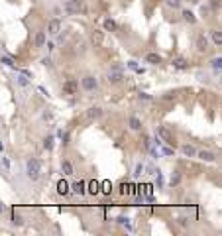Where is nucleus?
<instances>
[{"instance_id":"obj_1","label":"nucleus","mask_w":222,"mask_h":236,"mask_svg":"<svg viewBox=\"0 0 222 236\" xmlns=\"http://www.w3.org/2000/svg\"><path fill=\"white\" fill-rule=\"evenodd\" d=\"M26 175H28L30 181H40V175H41V162L36 158H30L26 162Z\"/></svg>"},{"instance_id":"obj_2","label":"nucleus","mask_w":222,"mask_h":236,"mask_svg":"<svg viewBox=\"0 0 222 236\" xmlns=\"http://www.w3.org/2000/svg\"><path fill=\"white\" fill-rule=\"evenodd\" d=\"M63 8L69 14H86L89 12V6H86L85 0H67Z\"/></svg>"},{"instance_id":"obj_3","label":"nucleus","mask_w":222,"mask_h":236,"mask_svg":"<svg viewBox=\"0 0 222 236\" xmlns=\"http://www.w3.org/2000/svg\"><path fill=\"white\" fill-rule=\"evenodd\" d=\"M81 89L85 91V93H94L96 87H98V83H96V79L93 77V75H85L83 79H81Z\"/></svg>"},{"instance_id":"obj_4","label":"nucleus","mask_w":222,"mask_h":236,"mask_svg":"<svg viewBox=\"0 0 222 236\" xmlns=\"http://www.w3.org/2000/svg\"><path fill=\"white\" fill-rule=\"evenodd\" d=\"M157 134H159V138H161L163 142H167V146H171V148H175V146H177V142H175V136H173V132L169 130V128H165V126H159Z\"/></svg>"},{"instance_id":"obj_5","label":"nucleus","mask_w":222,"mask_h":236,"mask_svg":"<svg viewBox=\"0 0 222 236\" xmlns=\"http://www.w3.org/2000/svg\"><path fill=\"white\" fill-rule=\"evenodd\" d=\"M195 45H197L199 53H207L208 47H210V41H208V37L201 32V34H197V37H195Z\"/></svg>"},{"instance_id":"obj_6","label":"nucleus","mask_w":222,"mask_h":236,"mask_svg":"<svg viewBox=\"0 0 222 236\" xmlns=\"http://www.w3.org/2000/svg\"><path fill=\"white\" fill-rule=\"evenodd\" d=\"M77 91H79V83H77V79L69 77L67 81L63 83V95H75Z\"/></svg>"},{"instance_id":"obj_7","label":"nucleus","mask_w":222,"mask_h":236,"mask_svg":"<svg viewBox=\"0 0 222 236\" xmlns=\"http://www.w3.org/2000/svg\"><path fill=\"white\" fill-rule=\"evenodd\" d=\"M102 116V108H100V106H93V108H89V110H86V114H85V118H86V120H96V118H100Z\"/></svg>"},{"instance_id":"obj_8","label":"nucleus","mask_w":222,"mask_h":236,"mask_svg":"<svg viewBox=\"0 0 222 236\" xmlns=\"http://www.w3.org/2000/svg\"><path fill=\"white\" fill-rule=\"evenodd\" d=\"M124 79V71H118V69H110V73H108V83H120Z\"/></svg>"},{"instance_id":"obj_9","label":"nucleus","mask_w":222,"mask_h":236,"mask_svg":"<svg viewBox=\"0 0 222 236\" xmlns=\"http://www.w3.org/2000/svg\"><path fill=\"white\" fill-rule=\"evenodd\" d=\"M59 30H61V20H59V18H53V20H49V24H47V34L55 36Z\"/></svg>"},{"instance_id":"obj_10","label":"nucleus","mask_w":222,"mask_h":236,"mask_svg":"<svg viewBox=\"0 0 222 236\" xmlns=\"http://www.w3.org/2000/svg\"><path fill=\"white\" fill-rule=\"evenodd\" d=\"M181 154L187 155V158H197V148L191 146V144H183V146H181Z\"/></svg>"},{"instance_id":"obj_11","label":"nucleus","mask_w":222,"mask_h":236,"mask_svg":"<svg viewBox=\"0 0 222 236\" xmlns=\"http://www.w3.org/2000/svg\"><path fill=\"white\" fill-rule=\"evenodd\" d=\"M102 28H104V32H118V22H114L112 18H104Z\"/></svg>"},{"instance_id":"obj_12","label":"nucleus","mask_w":222,"mask_h":236,"mask_svg":"<svg viewBox=\"0 0 222 236\" xmlns=\"http://www.w3.org/2000/svg\"><path fill=\"white\" fill-rule=\"evenodd\" d=\"M128 126H130V130L140 132V130H142V120H140L138 116H132V118L128 120Z\"/></svg>"},{"instance_id":"obj_13","label":"nucleus","mask_w":222,"mask_h":236,"mask_svg":"<svg viewBox=\"0 0 222 236\" xmlns=\"http://www.w3.org/2000/svg\"><path fill=\"white\" fill-rule=\"evenodd\" d=\"M102 41H104V30H93V44L102 45Z\"/></svg>"},{"instance_id":"obj_14","label":"nucleus","mask_w":222,"mask_h":236,"mask_svg":"<svg viewBox=\"0 0 222 236\" xmlns=\"http://www.w3.org/2000/svg\"><path fill=\"white\" fill-rule=\"evenodd\" d=\"M145 61L151 63V65H161L163 59H161V55H157V53H148V55H145Z\"/></svg>"},{"instance_id":"obj_15","label":"nucleus","mask_w":222,"mask_h":236,"mask_svg":"<svg viewBox=\"0 0 222 236\" xmlns=\"http://www.w3.org/2000/svg\"><path fill=\"white\" fill-rule=\"evenodd\" d=\"M61 171H63V175L71 177L73 175V163L69 162V159H63V162H61Z\"/></svg>"},{"instance_id":"obj_16","label":"nucleus","mask_w":222,"mask_h":236,"mask_svg":"<svg viewBox=\"0 0 222 236\" xmlns=\"http://www.w3.org/2000/svg\"><path fill=\"white\" fill-rule=\"evenodd\" d=\"M197 155L203 159V162H216V155L212 152H207V150H203V152H197Z\"/></svg>"},{"instance_id":"obj_17","label":"nucleus","mask_w":222,"mask_h":236,"mask_svg":"<svg viewBox=\"0 0 222 236\" xmlns=\"http://www.w3.org/2000/svg\"><path fill=\"white\" fill-rule=\"evenodd\" d=\"M34 45L36 47L45 45V32H37V34L34 36Z\"/></svg>"},{"instance_id":"obj_18","label":"nucleus","mask_w":222,"mask_h":236,"mask_svg":"<svg viewBox=\"0 0 222 236\" xmlns=\"http://www.w3.org/2000/svg\"><path fill=\"white\" fill-rule=\"evenodd\" d=\"M55 36H57V44L61 45V44H65V41L69 40V36H71V30H65V32H61V30H59Z\"/></svg>"},{"instance_id":"obj_19","label":"nucleus","mask_w":222,"mask_h":236,"mask_svg":"<svg viewBox=\"0 0 222 236\" xmlns=\"http://www.w3.org/2000/svg\"><path fill=\"white\" fill-rule=\"evenodd\" d=\"M210 40H212L214 45H222V34H220V30H212V32H210Z\"/></svg>"},{"instance_id":"obj_20","label":"nucleus","mask_w":222,"mask_h":236,"mask_svg":"<svg viewBox=\"0 0 222 236\" xmlns=\"http://www.w3.org/2000/svg\"><path fill=\"white\" fill-rule=\"evenodd\" d=\"M183 20L189 22V24H195V22H197V16H195L191 10H183Z\"/></svg>"},{"instance_id":"obj_21","label":"nucleus","mask_w":222,"mask_h":236,"mask_svg":"<svg viewBox=\"0 0 222 236\" xmlns=\"http://www.w3.org/2000/svg\"><path fill=\"white\" fill-rule=\"evenodd\" d=\"M179 183H181V173H179V171H173V175H171V181H169V185H171V187H177Z\"/></svg>"},{"instance_id":"obj_22","label":"nucleus","mask_w":222,"mask_h":236,"mask_svg":"<svg viewBox=\"0 0 222 236\" xmlns=\"http://www.w3.org/2000/svg\"><path fill=\"white\" fill-rule=\"evenodd\" d=\"M67 191H69L67 181H59V185H57V193H59V195H67Z\"/></svg>"},{"instance_id":"obj_23","label":"nucleus","mask_w":222,"mask_h":236,"mask_svg":"<svg viewBox=\"0 0 222 236\" xmlns=\"http://www.w3.org/2000/svg\"><path fill=\"white\" fill-rule=\"evenodd\" d=\"M181 2H183V0H165V4L169 8H173V10H179L181 8Z\"/></svg>"},{"instance_id":"obj_24","label":"nucleus","mask_w":222,"mask_h":236,"mask_svg":"<svg viewBox=\"0 0 222 236\" xmlns=\"http://www.w3.org/2000/svg\"><path fill=\"white\" fill-rule=\"evenodd\" d=\"M173 65H175L177 69H185V67H187V61H185V57H177L175 61H173Z\"/></svg>"},{"instance_id":"obj_25","label":"nucleus","mask_w":222,"mask_h":236,"mask_svg":"<svg viewBox=\"0 0 222 236\" xmlns=\"http://www.w3.org/2000/svg\"><path fill=\"white\" fill-rule=\"evenodd\" d=\"M0 167H2L4 171H8V169H10V159H8V158H2V155H0Z\"/></svg>"},{"instance_id":"obj_26","label":"nucleus","mask_w":222,"mask_h":236,"mask_svg":"<svg viewBox=\"0 0 222 236\" xmlns=\"http://www.w3.org/2000/svg\"><path fill=\"white\" fill-rule=\"evenodd\" d=\"M73 189H75V193H79V195H85V183L83 181H81V183H75Z\"/></svg>"},{"instance_id":"obj_27","label":"nucleus","mask_w":222,"mask_h":236,"mask_svg":"<svg viewBox=\"0 0 222 236\" xmlns=\"http://www.w3.org/2000/svg\"><path fill=\"white\" fill-rule=\"evenodd\" d=\"M161 154H163V155H173V154H175V150H173L171 146H161Z\"/></svg>"},{"instance_id":"obj_28","label":"nucleus","mask_w":222,"mask_h":236,"mask_svg":"<svg viewBox=\"0 0 222 236\" xmlns=\"http://www.w3.org/2000/svg\"><path fill=\"white\" fill-rule=\"evenodd\" d=\"M43 148H45V150H51V148H53V136H47V138H45Z\"/></svg>"},{"instance_id":"obj_29","label":"nucleus","mask_w":222,"mask_h":236,"mask_svg":"<svg viewBox=\"0 0 222 236\" xmlns=\"http://www.w3.org/2000/svg\"><path fill=\"white\" fill-rule=\"evenodd\" d=\"M53 118H55V116H53V112H51L49 108H47L45 112H43V120H45V122H51Z\"/></svg>"},{"instance_id":"obj_30","label":"nucleus","mask_w":222,"mask_h":236,"mask_svg":"<svg viewBox=\"0 0 222 236\" xmlns=\"http://www.w3.org/2000/svg\"><path fill=\"white\" fill-rule=\"evenodd\" d=\"M210 63H212V67L216 69V71H220V65H222V59H220V57H214Z\"/></svg>"},{"instance_id":"obj_31","label":"nucleus","mask_w":222,"mask_h":236,"mask_svg":"<svg viewBox=\"0 0 222 236\" xmlns=\"http://www.w3.org/2000/svg\"><path fill=\"white\" fill-rule=\"evenodd\" d=\"M2 63H4V65H8V67H14V59L12 57H2Z\"/></svg>"},{"instance_id":"obj_32","label":"nucleus","mask_w":222,"mask_h":236,"mask_svg":"<svg viewBox=\"0 0 222 236\" xmlns=\"http://www.w3.org/2000/svg\"><path fill=\"white\" fill-rule=\"evenodd\" d=\"M153 96L148 95V93H140V100H144V103H148V100H151Z\"/></svg>"},{"instance_id":"obj_33","label":"nucleus","mask_w":222,"mask_h":236,"mask_svg":"<svg viewBox=\"0 0 222 236\" xmlns=\"http://www.w3.org/2000/svg\"><path fill=\"white\" fill-rule=\"evenodd\" d=\"M208 6H210V10H216V8L220 6V0H210V4H208Z\"/></svg>"},{"instance_id":"obj_34","label":"nucleus","mask_w":222,"mask_h":236,"mask_svg":"<svg viewBox=\"0 0 222 236\" xmlns=\"http://www.w3.org/2000/svg\"><path fill=\"white\" fill-rule=\"evenodd\" d=\"M144 146H145V150H149V148H151V138H149V136H145V138H144Z\"/></svg>"},{"instance_id":"obj_35","label":"nucleus","mask_w":222,"mask_h":236,"mask_svg":"<svg viewBox=\"0 0 222 236\" xmlns=\"http://www.w3.org/2000/svg\"><path fill=\"white\" fill-rule=\"evenodd\" d=\"M96 191H98V183L93 181V183H90V193H96Z\"/></svg>"},{"instance_id":"obj_36","label":"nucleus","mask_w":222,"mask_h":236,"mask_svg":"<svg viewBox=\"0 0 222 236\" xmlns=\"http://www.w3.org/2000/svg\"><path fill=\"white\" fill-rule=\"evenodd\" d=\"M157 173V187H163V177H161V173L159 171H155Z\"/></svg>"},{"instance_id":"obj_37","label":"nucleus","mask_w":222,"mask_h":236,"mask_svg":"<svg viewBox=\"0 0 222 236\" xmlns=\"http://www.w3.org/2000/svg\"><path fill=\"white\" fill-rule=\"evenodd\" d=\"M177 222H179L181 226H187V218L185 217H179V218H177Z\"/></svg>"},{"instance_id":"obj_38","label":"nucleus","mask_w":222,"mask_h":236,"mask_svg":"<svg viewBox=\"0 0 222 236\" xmlns=\"http://www.w3.org/2000/svg\"><path fill=\"white\" fill-rule=\"evenodd\" d=\"M145 171H148L149 175H153V173H155V167H153V165H148V167H145Z\"/></svg>"},{"instance_id":"obj_39","label":"nucleus","mask_w":222,"mask_h":236,"mask_svg":"<svg viewBox=\"0 0 222 236\" xmlns=\"http://www.w3.org/2000/svg\"><path fill=\"white\" fill-rule=\"evenodd\" d=\"M142 169H144V165H142V163H140V165H138V167H136V173H134V175H136V177H138V175H142Z\"/></svg>"},{"instance_id":"obj_40","label":"nucleus","mask_w":222,"mask_h":236,"mask_svg":"<svg viewBox=\"0 0 222 236\" xmlns=\"http://www.w3.org/2000/svg\"><path fill=\"white\" fill-rule=\"evenodd\" d=\"M102 187H104V193L110 191V183H108V181H104V183H102Z\"/></svg>"},{"instance_id":"obj_41","label":"nucleus","mask_w":222,"mask_h":236,"mask_svg":"<svg viewBox=\"0 0 222 236\" xmlns=\"http://www.w3.org/2000/svg\"><path fill=\"white\" fill-rule=\"evenodd\" d=\"M14 222H16V224H22V218L18 217V214H14Z\"/></svg>"},{"instance_id":"obj_42","label":"nucleus","mask_w":222,"mask_h":236,"mask_svg":"<svg viewBox=\"0 0 222 236\" xmlns=\"http://www.w3.org/2000/svg\"><path fill=\"white\" fill-rule=\"evenodd\" d=\"M47 49H49V51L55 49V44H53V41H49V44H47Z\"/></svg>"},{"instance_id":"obj_43","label":"nucleus","mask_w":222,"mask_h":236,"mask_svg":"<svg viewBox=\"0 0 222 236\" xmlns=\"http://www.w3.org/2000/svg\"><path fill=\"white\" fill-rule=\"evenodd\" d=\"M63 144H69V134H63Z\"/></svg>"},{"instance_id":"obj_44","label":"nucleus","mask_w":222,"mask_h":236,"mask_svg":"<svg viewBox=\"0 0 222 236\" xmlns=\"http://www.w3.org/2000/svg\"><path fill=\"white\" fill-rule=\"evenodd\" d=\"M4 213V207H2V203H0V214H2Z\"/></svg>"},{"instance_id":"obj_45","label":"nucleus","mask_w":222,"mask_h":236,"mask_svg":"<svg viewBox=\"0 0 222 236\" xmlns=\"http://www.w3.org/2000/svg\"><path fill=\"white\" fill-rule=\"evenodd\" d=\"M2 150H4V146H2V142H0V152H2Z\"/></svg>"}]
</instances>
